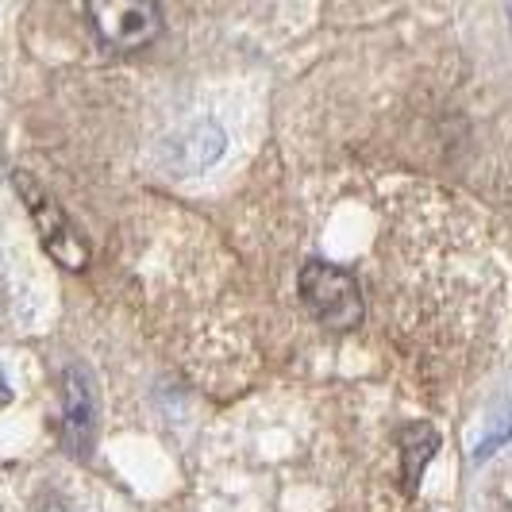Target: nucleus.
<instances>
[{
	"label": "nucleus",
	"instance_id": "1",
	"mask_svg": "<svg viewBox=\"0 0 512 512\" xmlns=\"http://www.w3.org/2000/svg\"><path fill=\"white\" fill-rule=\"evenodd\" d=\"M297 289H301V305L312 312L316 324H324L328 332H355L362 324V289L359 278L343 266H332V262H320L312 258L301 266V278H297Z\"/></svg>",
	"mask_w": 512,
	"mask_h": 512
},
{
	"label": "nucleus",
	"instance_id": "2",
	"mask_svg": "<svg viewBox=\"0 0 512 512\" xmlns=\"http://www.w3.org/2000/svg\"><path fill=\"white\" fill-rule=\"evenodd\" d=\"M85 16L101 47L112 54L147 51L166 27L158 0H85Z\"/></svg>",
	"mask_w": 512,
	"mask_h": 512
},
{
	"label": "nucleus",
	"instance_id": "3",
	"mask_svg": "<svg viewBox=\"0 0 512 512\" xmlns=\"http://www.w3.org/2000/svg\"><path fill=\"white\" fill-rule=\"evenodd\" d=\"M12 185H16V193H20V201H24L35 231H39L43 251H47L62 270H85V266H89V243H85V235L74 228V220L62 212V205H58L27 170H16V174H12Z\"/></svg>",
	"mask_w": 512,
	"mask_h": 512
},
{
	"label": "nucleus",
	"instance_id": "4",
	"mask_svg": "<svg viewBox=\"0 0 512 512\" xmlns=\"http://www.w3.org/2000/svg\"><path fill=\"white\" fill-rule=\"evenodd\" d=\"M62 439L74 459H89L97 443V393L85 366L62 370Z\"/></svg>",
	"mask_w": 512,
	"mask_h": 512
},
{
	"label": "nucleus",
	"instance_id": "5",
	"mask_svg": "<svg viewBox=\"0 0 512 512\" xmlns=\"http://www.w3.org/2000/svg\"><path fill=\"white\" fill-rule=\"evenodd\" d=\"M401 474H405V489H416L420 486V478H424V470H428V462L432 455L439 451V432L432 424H409V428H401Z\"/></svg>",
	"mask_w": 512,
	"mask_h": 512
},
{
	"label": "nucleus",
	"instance_id": "6",
	"mask_svg": "<svg viewBox=\"0 0 512 512\" xmlns=\"http://www.w3.org/2000/svg\"><path fill=\"white\" fill-rule=\"evenodd\" d=\"M220 151H224V131L216 124H205V128L189 131L185 139H178V162L185 174H197V170L212 166L220 158Z\"/></svg>",
	"mask_w": 512,
	"mask_h": 512
},
{
	"label": "nucleus",
	"instance_id": "7",
	"mask_svg": "<svg viewBox=\"0 0 512 512\" xmlns=\"http://www.w3.org/2000/svg\"><path fill=\"white\" fill-rule=\"evenodd\" d=\"M39 512H74V509H70L62 497H51V501H43V509H39Z\"/></svg>",
	"mask_w": 512,
	"mask_h": 512
},
{
	"label": "nucleus",
	"instance_id": "8",
	"mask_svg": "<svg viewBox=\"0 0 512 512\" xmlns=\"http://www.w3.org/2000/svg\"><path fill=\"white\" fill-rule=\"evenodd\" d=\"M505 16H509V31H512V0H505Z\"/></svg>",
	"mask_w": 512,
	"mask_h": 512
}]
</instances>
